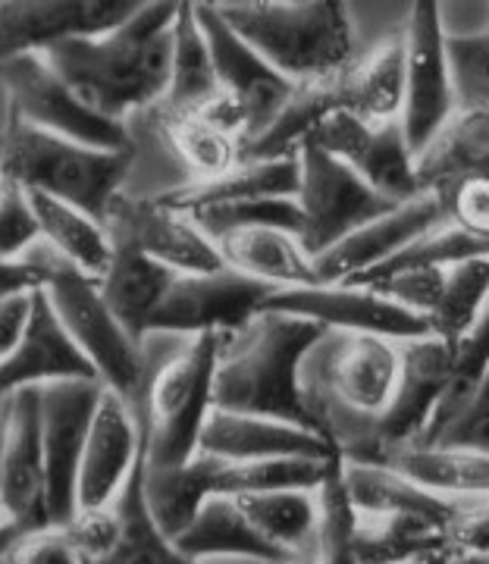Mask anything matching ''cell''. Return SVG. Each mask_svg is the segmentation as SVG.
Returning a JSON list of instances; mask_svg holds the SVG:
<instances>
[{
  "label": "cell",
  "mask_w": 489,
  "mask_h": 564,
  "mask_svg": "<svg viewBox=\"0 0 489 564\" xmlns=\"http://www.w3.org/2000/svg\"><path fill=\"white\" fill-rule=\"evenodd\" d=\"M176 7L173 0L139 3L117 29L61 41L41 51V57L88 110L104 120L126 122L132 110L161 104L166 95Z\"/></svg>",
  "instance_id": "obj_1"
},
{
  "label": "cell",
  "mask_w": 489,
  "mask_h": 564,
  "mask_svg": "<svg viewBox=\"0 0 489 564\" xmlns=\"http://www.w3.org/2000/svg\"><path fill=\"white\" fill-rule=\"evenodd\" d=\"M324 333L320 323L305 317L258 311L242 329L220 336L210 404L229 414L314 430L302 392V364Z\"/></svg>",
  "instance_id": "obj_2"
},
{
  "label": "cell",
  "mask_w": 489,
  "mask_h": 564,
  "mask_svg": "<svg viewBox=\"0 0 489 564\" xmlns=\"http://www.w3.org/2000/svg\"><path fill=\"white\" fill-rule=\"evenodd\" d=\"M214 7L289 82L320 79L355 61L348 7L339 0H229Z\"/></svg>",
  "instance_id": "obj_3"
},
{
  "label": "cell",
  "mask_w": 489,
  "mask_h": 564,
  "mask_svg": "<svg viewBox=\"0 0 489 564\" xmlns=\"http://www.w3.org/2000/svg\"><path fill=\"white\" fill-rule=\"evenodd\" d=\"M135 151H98L79 141L41 132L29 122L7 117L0 132V173L25 192L73 204L88 217L107 223Z\"/></svg>",
  "instance_id": "obj_4"
},
{
  "label": "cell",
  "mask_w": 489,
  "mask_h": 564,
  "mask_svg": "<svg viewBox=\"0 0 489 564\" xmlns=\"http://www.w3.org/2000/svg\"><path fill=\"white\" fill-rule=\"evenodd\" d=\"M220 336L224 333L185 336L157 370H144L142 399L135 404L144 467H180L198 455V436L214 408L210 392Z\"/></svg>",
  "instance_id": "obj_5"
},
{
  "label": "cell",
  "mask_w": 489,
  "mask_h": 564,
  "mask_svg": "<svg viewBox=\"0 0 489 564\" xmlns=\"http://www.w3.org/2000/svg\"><path fill=\"white\" fill-rule=\"evenodd\" d=\"M32 261L44 270L41 292L47 295L66 336L85 355V361L95 367L104 389L117 392L135 408L142 399L144 370H148L144 348L110 314L101 295V282L69 267L57 254L32 258Z\"/></svg>",
  "instance_id": "obj_6"
},
{
  "label": "cell",
  "mask_w": 489,
  "mask_h": 564,
  "mask_svg": "<svg viewBox=\"0 0 489 564\" xmlns=\"http://www.w3.org/2000/svg\"><path fill=\"white\" fill-rule=\"evenodd\" d=\"M0 85L7 91L10 117L41 132L79 141L98 151H135L126 122L104 120L88 110L41 54H20L0 63Z\"/></svg>",
  "instance_id": "obj_7"
},
{
  "label": "cell",
  "mask_w": 489,
  "mask_h": 564,
  "mask_svg": "<svg viewBox=\"0 0 489 564\" xmlns=\"http://www.w3.org/2000/svg\"><path fill=\"white\" fill-rule=\"evenodd\" d=\"M298 245L307 258L324 254L326 248L346 239L361 223L387 214L383 195H377L361 176H355L346 163L329 158L317 144L305 141L298 148Z\"/></svg>",
  "instance_id": "obj_8"
},
{
  "label": "cell",
  "mask_w": 489,
  "mask_h": 564,
  "mask_svg": "<svg viewBox=\"0 0 489 564\" xmlns=\"http://www.w3.org/2000/svg\"><path fill=\"white\" fill-rule=\"evenodd\" d=\"M436 0H417L402 29V110L399 129L408 151H421L427 139L455 110L446 69V25Z\"/></svg>",
  "instance_id": "obj_9"
},
{
  "label": "cell",
  "mask_w": 489,
  "mask_h": 564,
  "mask_svg": "<svg viewBox=\"0 0 489 564\" xmlns=\"http://www.w3.org/2000/svg\"><path fill=\"white\" fill-rule=\"evenodd\" d=\"M273 289L258 280H248L236 270L217 273H180L170 282L166 295L154 307L144 326V339L151 336H198V333H236L251 321Z\"/></svg>",
  "instance_id": "obj_10"
},
{
  "label": "cell",
  "mask_w": 489,
  "mask_h": 564,
  "mask_svg": "<svg viewBox=\"0 0 489 564\" xmlns=\"http://www.w3.org/2000/svg\"><path fill=\"white\" fill-rule=\"evenodd\" d=\"M101 389L104 386L98 380L39 386L47 524L66 527L76 518V474Z\"/></svg>",
  "instance_id": "obj_11"
},
{
  "label": "cell",
  "mask_w": 489,
  "mask_h": 564,
  "mask_svg": "<svg viewBox=\"0 0 489 564\" xmlns=\"http://www.w3.org/2000/svg\"><path fill=\"white\" fill-rule=\"evenodd\" d=\"M452 345L433 336L399 343V383L389 404L367 421L355 464H387L392 452L417 440L448 377Z\"/></svg>",
  "instance_id": "obj_12"
},
{
  "label": "cell",
  "mask_w": 489,
  "mask_h": 564,
  "mask_svg": "<svg viewBox=\"0 0 489 564\" xmlns=\"http://www.w3.org/2000/svg\"><path fill=\"white\" fill-rule=\"evenodd\" d=\"M3 443H0V543L47 527L44 511V455H41L39 389H20L0 402Z\"/></svg>",
  "instance_id": "obj_13"
},
{
  "label": "cell",
  "mask_w": 489,
  "mask_h": 564,
  "mask_svg": "<svg viewBox=\"0 0 489 564\" xmlns=\"http://www.w3.org/2000/svg\"><path fill=\"white\" fill-rule=\"evenodd\" d=\"M261 311L292 314L336 333H370L392 343L430 336L427 323L411 311L392 304L380 292L365 285H305V289H273Z\"/></svg>",
  "instance_id": "obj_14"
},
{
  "label": "cell",
  "mask_w": 489,
  "mask_h": 564,
  "mask_svg": "<svg viewBox=\"0 0 489 564\" xmlns=\"http://www.w3.org/2000/svg\"><path fill=\"white\" fill-rule=\"evenodd\" d=\"M305 141L346 163L355 176H361L387 202L402 204L421 195L414 185L411 151L399 120L361 122L348 113H329L311 129Z\"/></svg>",
  "instance_id": "obj_15"
},
{
  "label": "cell",
  "mask_w": 489,
  "mask_h": 564,
  "mask_svg": "<svg viewBox=\"0 0 489 564\" xmlns=\"http://www.w3.org/2000/svg\"><path fill=\"white\" fill-rule=\"evenodd\" d=\"M195 20L202 25L210 57H214V69H217V82L229 101L242 110L244 117V139L254 141L264 132L270 122L276 120V113L283 110L289 101L295 82L283 79L270 63H264L248 44H244L217 13L214 3H192Z\"/></svg>",
  "instance_id": "obj_16"
},
{
  "label": "cell",
  "mask_w": 489,
  "mask_h": 564,
  "mask_svg": "<svg viewBox=\"0 0 489 564\" xmlns=\"http://www.w3.org/2000/svg\"><path fill=\"white\" fill-rule=\"evenodd\" d=\"M139 0H0V63L117 29Z\"/></svg>",
  "instance_id": "obj_17"
},
{
  "label": "cell",
  "mask_w": 489,
  "mask_h": 564,
  "mask_svg": "<svg viewBox=\"0 0 489 564\" xmlns=\"http://www.w3.org/2000/svg\"><path fill=\"white\" fill-rule=\"evenodd\" d=\"M139 458H142V426L135 408L117 392L101 389L76 474V514L98 511L113 502V496L129 480Z\"/></svg>",
  "instance_id": "obj_18"
},
{
  "label": "cell",
  "mask_w": 489,
  "mask_h": 564,
  "mask_svg": "<svg viewBox=\"0 0 489 564\" xmlns=\"http://www.w3.org/2000/svg\"><path fill=\"white\" fill-rule=\"evenodd\" d=\"M104 226L110 229L113 242L132 245L144 258L163 263L173 273H217L226 267L217 245L204 236L198 223L163 207L154 198H117Z\"/></svg>",
  "instance_id": "obj_19"
},
{
  "label": "cell",
  "mask_w": 489,
  "mask_h": 564,
  "mask_svg": "<svg viewBox=\"0 0 489 564\" xmlns=\"http://www.w3.org/2000/svg\"><path fill=\"white\" fill-rule=\"evenodd\" d=\"M443 223H446V214L436 195H414L411 202L395 204L387 214L351 229L346 239L326 248L324 254L311 258L317 285H339V282L355 280L370 267L392 258L411 239L424 236Z\"/></svg>",
  "instance_id": "obj_20"
},
{
  "label": "cell",
  "mask_w": 489,
  "mask_h": 564,
  "mask_svg": "<svg viewBox=\"0 0 489 564\" xmlns=\"http://www.w3.org/2000/svg\"><path fill=\"white\" fill-rule=\"evenodd\" d=\"M66 380H98V373L66 336L47 295L35 289L22 339L0 361V402L20 389H39V386L66 383Z\"/></svg>",
  "instance_id": "obj_21"
},
{
  "label": "cell",
  "mask_w": 489,
  "mask_h": 564,
  "mask_svg": "<svg viewBox=\"0 0 489 564\" xmlns=\"http://www.w3.org/2000/svg\"><path fill=\"white\" fill-rule=\"evenodd\" d=\"M198 452L232 464L264 462V458H317V462H324L333 452V443L305 426L210 408L202 436H198Z\"/></svg>",
  "instance_id": "obj_22"
},
{
  "label": "cell",
  "mask_w": 489,
  "mask_h": 564,
  "mask_svg": "<svg viewBox=\"0 0 489 564\" xmlns=\"http://www.w3.org/2000/svg\"><path fill=\"white\" fill-rule=\"evenodd\" d=\"M489 110H452L421 151L411 154L421 195H439L455 182L487 176Z\"/></svg>",
  "instance_id": "obj_23"
},
{
  "label": "cell",
  "mask_w": 489,
  "mask_h": 564,
  "mask_svg": "<svg viewBox=\"0 0 489 564\" xmlns=\"http://www.w3.org/2000/svg\"><path fill=\"white\" fill-rule=\"evenodd\" d=\"M298 192V158H276V161H239L232 170L204 182H185L170 188L154 202L176 210V214H202L224 204L258 202V198H295Z\"/></svg>",
  "instance_id": "obj_24"
},
{
  "label": "cell",
  "mask_w": 489,
  "mask_h": 564,
  "mask_svg": "<svg viewBox=\"0 0 489 564\" xmlns=\"http://www.w3.org/2000/svg\"><path fill=\"white\" fill-rule=\"evenodd\" d=\"M336 113L361 122L399 120L402 110V35H392L361 61L329 76Z\"/></svg>",
  "instance_id": "obj_25"
},
{
  "label": "cell",
  "mask_w": 489,
  "mask_h": 564,
  "mask_svg": "<svg viewBox=\"0 0 489 564\" xmlns=\"http://www.w3.org/2000/svg\"><path fill=\"white\" fill-rule=\"evenodd\" d=\"M176 552L188 562L202 564L207 558H248V562H280V558H295L285 555L283 549L270 545L248 524L242 508L232 496H207L198 514L188 521L183 533L173 540Z\"/></svg>",
  "instance_id": "obj_26"
},
{
  "label": "cell",
  "mask_w": 489,
  "mask_h": 564,
  "mask_svg": "<svg viewBox=\"0 0 489 564\" xmlns=\"http://www.w3.org/2000/svg\"><path fill=\"white\" fill-rule=\"evenodd\" d=\"M217 251L229 270L258 280L270 289H305L317 285L314 263L298 245V236L285 229H239L217 239Z\"/></svg>",
  "instance_id": "obj_27"
},
{
  "label": "cell",
  "mask_w": 489,
  "mask_h": 564,
  "mask_svg": "<svg viewBox=\"0 0 489 564\" xmlns=\"http://www.w3.org/2000/svg\"><path fill=\"white\" fill-rule=\"evenodd\" d=\"M180 273L166 270L163 263L144 258L132 245L113 242V258L101 280V295L110 314L120 321V326L135 339L144 343V326L154 307L166 295L170 282Z\"/></svg>",
  "instance_id": "obj_28"
},
{
  "label": "cell",
  "mask_w": 489,
  "mask_h": 564,
  "mask_svg": "<svg viewBox=\"0 0 489 564\" xmlns=\"http://www.w3.org/2000/svg\"><path fill=\"white\" fill-rule=\"evenodd\" d=\"M25 195H29V207L35 214L39 236L41 242L47 245V251L57 254L69 267L82 270V273L101 280L110 267V258H113L110 229L73 204L47 198L39 192H25Z\"/></svg>",
  "instance_id": "obj_29"
},
{
  "label": "cell",
  "mask_w": 489,
  "mask_h": 564,
  "mask_svg": "<svg viewBox=\"0 0 489 564\" xmlns=\"http://www.w3.org/2000/svg\"><path fill=\"white\" fill-rule=\"evenodd\" d=\"M220 458L198 452L180 467H144L142 462V496L154 524L161 527L166 540H176L188 521L198 514L207 496H214V480L220 470Z\"/></svg>",
  "instance_id": "obj_30"
},
{
  "label": "cell",
  "mask_w": 489,
  "mask_h": 564,
  "mask_svg": "<svg viewBox=\"0 0 489 564\" xmlns=\"http://www.w3.org/2000/svg\"><path fill=\"white\" fill-rule=\"evenodd\" d=\"M113 511V536L91 564H195L176 552L154 524L142 496V458L132 467L129 480L110 502Z\"/></svg>",
  "instance_id": "obj_31"
},
{
  "label": "cell",
  "mask_w": 489,
  "mask_h": 564,
  "mask_svg": "<svg viewBox=\"0 0 489 564\" xmlns=\"http://www.w3.org/2000/svg\"><path fill=\"white\" fill-rule=\"evenodd\" d=\"M343 480L358 514H421L446 527L455 518V499L430 496L387 464H355L343 458Z\"/></svg>",
  "instance_id": "obj_32"
},
{
  "label": "cell",
  "mask_w": 489,
  "mask_h": 564,
  "mask_svg": "<svg viewBox=\"0 0 489 564\" xmlns=\"http://www.w3.org/2000/svg\"><path fill=\"white\" fill-rule=\"evenodd\" d=\"M387 467L399 470L405 480L421 486L439 499H474L487 496L489 458L480 452H458V448H433V445H405L392 452Z\"/></svg>",
  "instance_id": "obj_33"
},
{
  "label": "cell",
  "mask_w": 489,
  "mask_h": 564,
  "mask_svg": "<svg viewBox=\"0 0 489 564\" xmlns=\"http://www.w3.org/2000/svg\"><path fill=\"white\" fill-rule=\"evenodd\" d=\"M220 95V82L214 69V57L204 39L202 25L195 20L192 3L176 7L173 20V57H170V82L163 95L161 110L170 113H195L204 104Z\"/></svg>",
  "instance_id": "obj_34"
},
{
  "label": "cell",
  "mask_w": 489,
  "mask_h": 564,
  "mask_svg": "<svg viewBox=\"0 0 489 564\" xmlns=\"http://www.w3.org/2000/svg\"><path fill=\"white\" fill-rule=\"evenodd\" d=\"M448 549L446 527L421 514H358V562L405 564Z\"/></svg>",
  "instance_id": "obj_35"
},
{
  "label": "cell",
  "mask_w": 489,
  "mask_h": 564,
  "mask_svg": "<svg viewBox=\"0 0 489 564\" xmlns=\"http://www.w3.org/2000/svg\"><path fill=\"white\" fill-rule=\"evenodd\" d=\"M242 508L248 524L254 527L267 543L283 549L285 555L302 558L305 545L317 530V496L305 489L283 492H258V496H232Z\"/></svg>",
  "instance_id": "obj_36"
},
{
  "label": "cell",
  "mask_w": 489,
  "mask_h": 564,
  "mask_svg": "<svg viewBox=\"0 0 489 564\" xmlns=\"http://www.w3.org/2000/svg\"><path fill=\"white\" fill-rule=\"evenodd\" d=\"M161 113L163 141L173 151V158L185 163L192 182L214 180L242 161L239 139L220 132L198 113H170V110H161Z\"/></svg>",
  "instance_id": "obj_37"
},
{
  "label": "cell",
  "mask_w": 489,
  "mask_h": 564,
  "mask_svg": "<svg viewBox=\"0 0 489 564\" xmlns=\"http://www.w3.org/2000/svg\"><path fill=\"white\" fill-rule=\"evenodd\" d=\"M489 292V258H470L446 270L439 299L424 317L433 339L455 343L468 333L474 323L487 314Z\"/></svg>",
  "instance_id": "obj_38"
},
{
  "label": "cell",
  "mask_w": 489,
  "mask_h": 564,
  "mask_svg": "<svg viewBox=\"0 0 489 564\" xmlns=\"http://www.w3.org/2000/svg\"><path fill=\"white\" fill-rule=\"evenodd\" d=\"M317 496V564H361L358 562V511L348 499L343 480V455L333 445V455L326 458V470Z\"/></svg>",
  "instance_id": "obj_39"
},
{
  "label": "cell",
  "mask_w": 489,
  "mask_h": 564,
  "mask_svg": "<svg viewBox=\"0 0 489 564\" xmlns=\"http://www.w3.org/2000/svg\"><path fill=\"white\" fill-rule=\"evenodd\" d=\"M470 258H489V239H477L452 223H443L430 229L424 236L411 239L405 248H399L392 258L365 270L361 276L348 280L346 285H373V282L405 273V270H424V267H455V263L470 261Z\"/></svg>",
  "instance_id": "obj_40"
},
{
  "label": "cell",
  "mask_w": 489,
  "mask_h": 564,
  "mask_svg": "<svg viewBox=\"0 0 489 564\" xmlns=\"http://www.w3.org/2000/svg\"><path fill=\"white\" fill-rule=\"evenodd\" d=\"M333 455V452H329ZM326 458H264V462H224L214 480L217 496H258V492H283L305 489L314 492L324 480Z\"/></svg>",
  "instance_id": "obj_41"
},
{
  "label": "cell",
  "mask_w": 489,
  "mask_h": 564,
  "mask_svg": "<svg viewBox=\"0 0 489 564\" xmlns=\"http://www.w3.org/2000/svg\"><path fill=\"white\" fill-rule=\"evenodd\" d=\"M446 51L448 85L455 110H489V39L487 32L477 35H448L443 41Z\"/></svg>",
  "instance_id": "obj_42"
},
{
  "label": "cell",
  "mask_w": 489,
  "mask_h": 564,
  "mask_svg": "<svg viewBox=\"0 0 489 564\" xmlns=\"http://www.w3.org/2000/svg\"><path fill=\"white\" fill-rule=\"evenodd\" d=\"M192 220L198 223V229L210 242L239 229H261V226L298 236V204L295 198H258V202L210 207L202 214H192Z\"/></svg>",
  "instance_id": "obj_43"
},
{
  "label": "cell",
  "mask_w": 489,
  "mask_h": 564,
  "mask_svg": "<svg viewBox=\"0 0 489 564\" xmlns=\"http://www.w3.org/2000/svg\"><path fill=\"white\" fill-rule=\"evenodd\" d=\"M0 564H85L69 527H39L0 543Z\"/></svg>",
  "instance_id": "obj_44"
},
{
  "label": "cell",
  "mask_w": 489,
  "mask_h": 564,
  "mask_svg": "<svg viewBox=\"0 0 489 564\" xmlns=\"http://www.w3.org/2000/svg\"><path fill=\"white\" fill-rule=\"evenodd\" d=\"M39 242V223L25 188L0 173V261H22Z\"/></svg>",
  "instance_id": "obj_45"
},
{
  "label": "cell",
  "mask_w": 489,
  "mask_h": 564,
  "mask_svg": "<svg viewBox=\"0 0 489 564\" xmlns=\"http://www.w3.org/2000/svg\"><path fill=\"white\" fill-rule=\"evenodd\" d=\"M443 204L446 223L455 229L489 239V180L487 176H470V180L448 185L446 192L436 195Z\"/></svg>",
  "instance_id": "obj_46"
},
{
  "label": "cell",
  "mask_w": 489,
  "mask_h": 564,
  "mask_svg": "<svg viewBox=\"0 0 489 564\" xmlns=\"http://www.w3.org/2000/svg\"><path fill=\"white\" fill-rule=\"evenodd\" d=\"M448 267H424V270H405V273H395V276H387V280L373 282V285H365V289H373L380 292L383 299H389L392 304L411 311L414 317H427L430 307L439 299V289H443V280H446Z\"/></svg>",
  "instance_id": "obj_47"
},
{
  "label": "cell",
  "mask_w": 489,
  "mask_h": 564,
  "mask_svg": "<svg viewBox=\"0 0 489 564\" xmlns=\"http://www.w3.org/2000/svg\"><path fill=\"white\" fill-rule=\"evenodd\" d=\"M458 448V452H480L487 455L489 448V383L477 389V395L470 399L452 421L433 436L427 448Z\"/></svg>",
  "instance_id": "obj_48"
},
{
  "label": "cell",
  "mask_w": 489,
  "mask_h": 564,
  "mask_svg": "<svg viewBox=\"0 0 489 564\" xmlns=\"http://www.w3.org/2000/svg\"><path fill=\"white\" fill-rule=\"evenodd\" d=\"M32 311V292H20L0 302V361L17 348Z\"/></svg>",
  "instance_id": "obj_49"
},
{
  "label": "cell",
  "mask_w": 489,
  "mask_h": 564,
  "mask_svg": "<svg viewBox=\"0 0 489 564\" xmlns=\"http://www.w3.org/2000/svg\"><path fill=\"white\" fill-rule=\"evenodd\" d=\"M44 282V270L32 258L22 261H0V302L20 292H35Z\"/></svg>",
  "instance_id": "obj_50"
},
{
  "label": "cell",
  "mask_w": 489,
  "mask_h": 564,
  "mask_svg": "<svg viewBox=\"0 0 489 564\" xmlns=\"http://www.w3.org/2000/svg\"><path fill=\"white\" fill-rule=\"evenodd\" d=\"M443 564H487V555H474V552H452Z\"/></svg>",
  "instance_id": "obj_51"
},
{
  "label": "cell",
  "mask_w": 489,
  "mask_h": 564,
  "mask_svg": "<svg viewBox=\"0 0 489 564\" xmlns=\"http://www.w3.org/2000/svg\"><path fill=\"white\" fill-rule=\"evenodd\" d=\"M452 555V552H436V555H424V558H414V562H405V564H443Z\"/></svg>",
  "instance_id": "obj_52"
},
{
  "label": "cell",
  "mask_w": 489,
  "mask_h": 564,
  "mask_svg": "<svg viewBox=\"0 0 489 564\" xmlns=\"http://www.w3.org/2000/svg\"><path fill=\"white\" fill-rule=\"evenodd\" d=\"M261 564H307L305 558H280V562H261Z\"/></svg>",
  "instance_id": "obj_53"
},
{
  "label": "cell",
  "mask_w": 489,
  "mask_h": 564,
  "mask_svg": "<svg viewBox=\"0 0 489 564\" xmlns=\"http://www.w3.org/2000/svg\"><path fill=\"white\" fill-rule=\"evenodd\" d=\"M0 443H3V411H0ZM0 521H3V511H0Z\"/></svg>",
  "instance_id": "obj_54"
}]
</instances>
